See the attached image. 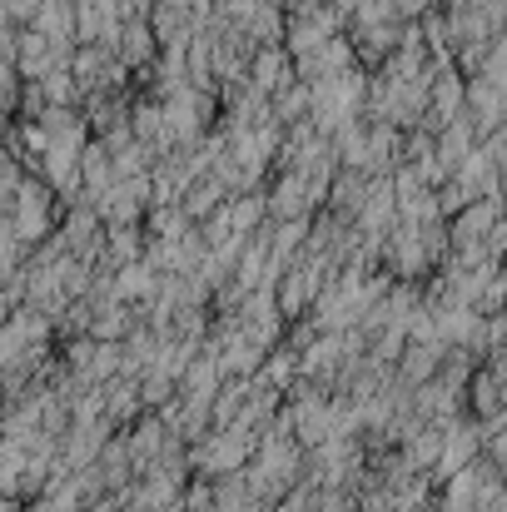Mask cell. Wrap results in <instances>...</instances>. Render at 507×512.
Masks as SVG:
<instances>
[{
    "label": "cell",
    "mask_w": 507,
    "mask_h": 512,
    "mask_svg": "<svg viewBox=\"0 0 507 512\" xmlns=\"http://www.w3.org/2000/svg\"><path fill=\"white\" fill-rule=\"evenodd\" d=\"M155 30L145 25V20H125L120 25V55H125V65H145L150 55H155Z\"/></svg>",
    "instance_id": "cell-1"
}]
</instances>
